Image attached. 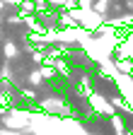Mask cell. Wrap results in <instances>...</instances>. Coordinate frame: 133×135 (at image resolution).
I'll return each mask as SVG.
<instances>
[{
  "label": "cell",
  "mask_w": 133,
  "mask_h": 135,
  "mask_svg": "<svg viewBox=\"0 0 133 135\" xmlns=\"http://www.w3.org/2000/svg\"><path fill=\"white\" fill-rule=\"evenodd\" d=\"M131 80H133V70H131Z\"/></svg>",
  "instance_id": "obj_1"
}]
</instances>
